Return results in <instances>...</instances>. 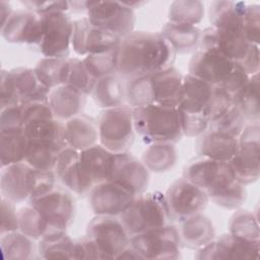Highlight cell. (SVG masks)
<instances>
[{
	"label": "cell",
	"instance_id": "obj_1",
	"mask_svg": "<svg viewBox=\"0 0 260 260\" xmlns=\"http://www.w3.org/2000/svg\"><path fill=\"white\" fill-rule=\"evenodd\" d=\"M234 104L233 94L190 74L183 77L181 101L177 107L183 135L198 137Z\"/></svg>",
	"mask_w": 260,
	"mask_h": 260
},
{
	"label": "cell",
	"instance_id": "obj_2",
	"mask_svg": "<svg viewBox=\"0 0 260 260\" xmlns=\"http://www.w3.org/2000/svg\"><path fill=\"white\" fill-rule=\"evenodd\" d=\"M176 53L159 32L133 31L117 50V73L126 81L172 67Z\"/></svg>",
	"mask_w": 260,
	"mask_h": 260
},
{
	"label": "cell",
	"instance_id": "obj_3",
	"mask_svg": "<svg viewBox=\"0 0 260 260\" xmlns=\"http://www.w3.org/2000/svg\"><path fill=\"white\" fill-rule=\"evenodd\" d=\"M183 177L204 191L219 207L236 210L247 199V190L236 178L229 161L198 156L183 170Z\"/></svg>",
	"mask_w": 260,
	"mask_h": 260
},
{
	"label": "cell",
	"instance_id": "obj_4",
	"mask_svg": "<svg viewBox=\"0 0 260 260\" xmlns=\"http://www.w3.org/2000/svg\"><path fill=\"white\" fill-rule=\"evenodd\" d=\"M184 75L174 66L125 82V102L132 109L151 104L177 108Z\"/></svg>",
	"mask_w": 260,
	"mask_h": 260
},
{
	"label": "cell",
	"instance_id": "obj_5",
	"mask_svg": "<svg viewBox=\"0 0 260 260\" xmlns=\"http://www.w3.org/2000/svg\"><path fill=\"white\" fill-rule=\"evenodd\" d=\"M130 238L118 216L94 215L85 237L76 241L75 259H117L130 245Z\"/></svg>",
	"mask_w": 260,
	"mask_h": 260
},
{
	"label": "cell",
	"instance_id": "obj_6",
	"mask_svg": "<svg viewBox=\"0 0 260 260\" xmlns=\"http://www.w3.org/2000/svg\"><path fill=\"white\" fill-rule=\"evenodd\" d=\"M28 138L25 162L46 171H54L59 153L67 147L64 138V122L55 118L32 121L24 127Z\"/></svg>",
	"mask_w": 260,
	"mask_h": 260
},
{
	"label": "cell",
	"instance_id": "obj_7",
	"mask_svg": "<svg viewBox=\"0 0 260 260\" xmlns=\"http://www.w3.org/2000/svg\"><path fill=\"white\" fill-rule=\"evenodd\" d=\"M54 171L39 170L22 161L1 168V197L20 203L40 196L56 187Z\"/></svg>",
	"mask_w": 260,
	"mask_h": 260
},
{
	"label": "cell",
	"instance_id": "obj_8",
	"mask_svg": "<svg viewBox=\"0 0 260 260\" xmlns=\"http://www.w3.org/2000/svg\"><path fill=\"white\" fill-rule=\"evenodd\" d=\"M189 73L235 94L249 79L239 63L209 49L197 50L189 61Z\"/></svg>",
	"mask_w": 260,
	"mask_h": 260
},
{
	"label": "cell",
	"instance_id": "obj_9",
	"mask_svg": "<svg viewBox=\"0 0 260 260\" xmlns=\"http://www.w3.org/2000/svg\"><path fill=\"white\" fill-rule=\"evenodd\" d=\"M135 133L144 143H177L183 135L178 109L156 104L132 109Z\"/></svg>",
	"mask_w": 260,
	"mask_h": 260
},
{
	"label": "cell",
	"instance_id": "obj_10",
	"mask_svg": "<svg viewBox=\"0 0 260 260\" xmlns=\"http://www.w3.org/2000/svg\"><path fill=\"white\" fill-rule=\"evenodd\" d=\"M199 49L213 50L242 65L248 75L259 72V46L251 44L242 31L219 30L212 26L202 30Z\"/></svg>",
	"mask_w": 260,
	"mask_h": 260
},
{
	"label": "cell",
	"instance_id": "obj_11",
	"mask_svg": "<svg viewBox=\"0 0 260 260\" xmlns=\"http://www.w3.org/2000/svg\"><path fill=\"white\" fill-rule=\"evenodd\" d=\"M119 218L130 237L172 222L165 194L159 191L144 192L135 196Z\"/></svg>",
	"mask_w": 260,
	"mask_h": 260
},
{
	"label": "cell",
	"instance_id": "obj_12",
	"mask_svg": "<svg viewBox=\"0 0 260 260\" xmlns=\"http://www.w3.org/2000/svg\"><path fill=\"white\" fill-rule=\"evenodd\" d=\"M1 109L32 102H47L50 89L38 79L34 69L17 67L1 70Z\"/></svg>",
	"mask_w": 260,
	"mask_h": 260
},
{
	"label": "cell",
	"instance_id": "obj_13",
	"mask_svg": "<svg viewBox=\"0 0 260 260\" xmlns=\"http://www.w3.org/2000/svg\"><path fill=\"white\" fill-rule=\"evenodd\" d=\"M99 141L114 153L126 152L135 139L132 108L128 105L104 110L99 119Z\"/></svg>",
	"mask_w": 260,
	"mask_h": 260
},
{
	"label": "cell",
	"instance_id": "obj_14",
	"mask_svg": "<svg viewBox=\"0 0 260 260\" xmlns=\"http://www.w3.org/2000/svg\"><path fill=\"white\" fill-rule=\"evenodd\" d=\"M130 246L142 259L176 260L180 258L182 244L178 228L170 223L132 236Z\"/></svg>",
	"mask_w": 260,
	"mask_h": 260
},
{
	"label": "cell",
	"instance_id": "obj_15",
	"mask_svg": "<svg viewBox=\"0 0 260 260\" xmlns=\"http://www.w3.org/2000/svg\"><path fill=\"white\" fill-rule=\"evenodd\" d=\"M86 17L90 23L121 39L134 31L136 16L122 1H87Z\"/></svg>",
	"mask_w": 260,
	"mask_h": 260
},
{
	"label": "cell",
	"instance_id": "obj_16",
	"mask_svg": "<svg viewBox=\"0 0 260 260\" xmlns=\"http://www.w3.org/2000/svg\"><path fill=\"white\" fill-rule=\"evenodd\" d=\"M47 222L51 234L66 232L75 215V202L69 190L55 187L52 190L28 200Z\"/></svg>",
	"mask_w": 260,
	"mask_h": 260
},
{
	"label": "cell",
	"instance_id": "obj_17",
	"mask_svg": "<svg viewBox=\"0 0 260 260\" xmlns=\"http://www.w3.org/2000/svg\"><path fill=\"white\" fill-rule=\"evenodd\" d=\"M259 122L246 125L238 137V150L229 161L237 180L244 186L256 182L260 176Z\"/></svg>",
	"mask_w": 260,
	"mask_h": 260
},
{
	"label": "cell",
	"instance_id": "obj_18",
	"mask_svg": "<svg viewBox=\"0 0 260 260\" xmlns=\"http://www.w3.org/2000/svg\"><path fill=\"white\" fill-rule=\"evenodd\" d=\"M165 199L171 220L176 222L201 213L209 201L202 189L184 177L177 179L169 186Z\"/></svg>",
	"mask_w": 260,
	"mask_h": 260
},
{
	"label": "cell",
	"instance_id": "obj_19",
	"mask_svg": "<svg viewBox=\"0 0 260 260\" xmlns=\"http://www.w3.org/2000/svg\"><path fill=\"white\" fill-rule=\"evenodd\" d=\"M41 16L43 19V38L39 45L41 53L47 58H68L74 20L66 12H52Z\"/></svg>",
	"mask_w": 260,
	"mask_h": 260
},
{
	"label": "cell",
	"instance_id": "obj_20",
	"mask_svg": "<svg viewBox=\"0 0 260 260\" xmlns=\"http://www.w3.org/2000/svg\"><path fill=\"white\" fill-rule=\"evenodd\" d=\"M121 41V38L92 25L86 16L73 21L71 47L79 56L114 51Z\"/></svg>",
	"mask_w": 260,
	"mask_h": 260
},
{
	"label": "cell",
	"instance_id": "obj_21",
	"mask_svg": "<svg viewBox=\"0 0 260 260\" xmlns=\"http://www.w3.org/2000/svg\"><path fill=\"white\" fill-rule=\"evenodd\" d=\"M149 173L141 159L128 151L114 153L108 180L121 185L137 196L146 192L150 179Z\"/></svg>",
	"mask_w": 260,
	"mask_h": 260
},
{
	"label": "cell",
	"instance_id": "obj_22",
	"mask_svg": "<svg viewBox=\"0 0 260 260\" xmlns=\"http://www.w3.org/2000/svg\"><path fill=\"white\" fill-rule=\"evenodd\" d=\"M260 252V241H248L231 233L221 235L206 246L197 250L199 260L220 259H257Z\"/></svg>",
	"mask_w": 260,
	"mask_h": 260
},
{
	"label": "cell",
	"instance_id": "obj_23",
	"mask_svg": "<svg viewBox=\"0 0 260 260\" xmlns=\"http://www.w3.org/2000/svg\"><path fill=\"white\" fill-rule=\"evenodd\" d=\"M87 195L90 209L94 215L118 217L128 208L135 197L121 185L109 180L94 185Z\"/></svg>",
	"mask_w": 260,
	"mask_h": 260
},
{
	"label": "cell",
	"instance_id": "obj_24",
	"mask_svg": "<svg viewBox=\"0 0 260 260\" xmlns=\"http://www.w3.org/2000/svg\"><path fill=\"white\" fill-rule=\"evenodd\" d=\"M1 36L9 44L39 46L43 38L42 16L27 9L13 11L1 26Z\"/></svg>",
	"mask_w": 260,
	"mask_h": 260
},
{
	"label": "cell",
	"instance_id": "obj_25",
	"mask_svg": "<svg viewBox=\"0 0 260 260\" xmlns=\"http://www.w3.org/2000/svg\"><path fill=\"white\" fill-rule=\"evenodd\" d=\"M114 152L105 148L102 144H95L79 151V165L83 181L90 189L109 178L111 161Z\"/></svg>",
	"mask_w": 260,
	"mask_h": 260
},
{
	"label": "cell",
	"instance_id": "obj_26",
	"mask_svg": "<svg viewBox=\"0 0 260 260\" xmlns=\"http://www.w3.org/2000/svg\"><path fill=\"white\" fill-rule=\"evenodd\" d=\"M64 138L67 147L81 151L96 144L99 140L98 120L80 113L64 122Z\"/></svg>",
	"mask_w": 260,
	"mask_h": 260
},
{
	"label": "cell",
	"instance_id": "obj_27",
	"mask_svg": "<svg viewBox=\"0 0 260 260\" xmlns=\"http://www.w3.org/2000/svg\"><path fill=\"white\" fill-rule=\"evenodd\" d=\"M195 151L198 156L230 161L238 150V138L207 129L196 137Z\"/></svg>",
	"mask_w": 260,
	"mask_h": 260
},
{
	"label": "cell",
	"instance_id": "obj_28",
	"mask_svg": "<svg viewBox=\"0 0 260 260\" xmlns=\"http://www.w3.org/2000/svg\"><path fill=\"white\" fill-rule=\"evenodd\" d=\"M57 180L70 192L76 195H87L86 187L79 165V151L71 147L64 148L58 155L54 169Z\"/></svg>",
	"mask_w": 260,
	"mask_h": 260
},
{
	"label": "cell",
	"instance_id": "obj_29",
	"mask_svg": "<svg viewBox=\"0 0 260 260\" xmlns=\"http://www.w3.org/2000/svg\"><path fill=\"white\" fill-rule=\"evenodd\" d=\"M178 231L181 244L192 250H199L213 241L215 237L211 219L202 212L181 221Z\"/></svg>",
	"mask_w": 260,
	"mask_h": 260
},
{
	"label": "cell",
	"instance_id": "obj_30",
	"mask_svg": "<svg viewBox=\"0 0 260 260\" xmlns=\"http://www.w3.org/2000/svg\"><path fill=\"white\" fill-rule=\"evenodd\" d=\"M48 102L55 119L65 122L82 113L86 95L68 85H59L50 90Z\"/></svg>",
	"mask_w": 260,
	"mask_h": 260
},
{
	"label": "cell",
	"instance_id": "obj_31",
	"mask_svg": "<svg viewBox=\"0 0 260 260\" xmlns=\"http://www.w3.org/2000/svg\"><path fill=\"white\" fill-rule=\"evenodd\" d=\"M246 3L242 1H213L208 8L210 26L228 31H242Z\"/></svg>",
	"mask_w": 260,
	"mask_h": 260
},
{
	"label": "cell",
	"instance_id": "obj_32",
	"mask_svg": "<svg viewBox=\"0 0 260 260\" xmlns=\"http://www.w3.org/2000/svg\"><path fill=\"white\" fill-rule=\"evenodd\" d=\"M177 54L195 53L200 47L202 30L196 25L167 22L159 32Z\"/></svg>",
	"mask_w": 260,
	"mask_h": 260
},
{
	"label": "cell",
	"instance_id": "obj_33",
	"mask_svg": "<svg viewBox=\"0 0 260 260\" xmlns=\"http://www.w3.org/2000/svg\"><path fill=\"white\" fill-rule=\"evenodd\" d=\"M91 96L95 105L104 110L124 105L125 83L123 78L118 73H114L98 79Z\"/></svg>",
	"mask_w": 260,
	"mask_h": 260
},
{
	"label": "cell",
	"instance_id": "obj_34",
	"mask_svg": "<svg viewBox=\"0 0 260 260\" xmlns=\"http://www.w3.org/2000/svg\"><path fill=\"white\" fill-rule=\"evenodd\" d=\"M28 138L22 129L0 130L1 168L25 161Z\"/></svg>",
	"mask_w": 260,
	"mask_h": 260
},
{
	"label": "cell",
	"instance_id": "obj_35",
	"mask_svg": "<svg viewBox=\"0 0 260 260\" xmlns=\"http://www.w3.org/2000/svg\"><path fill=\"white\" fill-rule=\"evenodd\" d=\"M38 252L44 259H75L76 241L66 232H57L39 240Z\"/></svg>",
	"mask_w": 260,
	"mask_h": 260
},
{
	"label": "cell",
	"instance_id": "obj_36",
	"mask_svg": "<svg viewBox=\"0 0 260 260\" xmlns=\"http://www.w3.org/2000/svg\"><path fill=\"white\" fill-rule=\"evenodd\" d=\"M259 72L250 75L247 82L233 95L235 106L239 109L246 122L257 123L260 118L259 110Z\"/></svg>",
	"mask_w": 260,
	"mask_h": 260
},
{
	"label": "cell",
	"instance_id": "obj_37",
	"mask_svg": "<svg viewBox=\"0 0 260 260\" xmlns=\"http://www.w3.org/2000/svg\"><path fill=\"white\" fill-rule=\"evenodd\" d=\"M178 154L173 143H151L141 155V161L149 172L166 173L171 171L177 162Z\"/></svg>",
	"mask_w": 260,
	"mask_h": 260
},
{
	"label": "cell",
	"instance_id": "obj_38",
	"mask_svg": "<svg viewBox=\"0 0 260 260\" xmlns=\"http://www.w3.org/2000/svg\"><path fill=\"white\" fill-rule=\"evenodd\" d=\"M34 241L35 240L20 231L1 235L0 245L4 258L9 260H25L32 258L36 250Z\"/></svg>",
	"mask_w": 260,
	"mask_h": 260
},
{
	"label": "cell",
	"instance_id": "obj_39",
	"mask_svg": "<svg viewBox=\"0 0 260 260\" xmlns=\"http://www.w3.org/2000/svg\"><path fill=\"white\" fill-rule=\"evenodd\" d=\"M68 58H43L41 59L34 71L39 81L48 89H53L64 84L65 70Z\"/></svg>",
	"mask_w": 260,
	"mask_h": 260
},
{
	"label": "cell",
	"instance_id": "obj_40",
	"mask_svg": "<svg viewBox=\"0 0 260 260\" xmlns=\"http://www.w3.org/2000/svg\"><path fill=\"white\" fill-rule=\"evenodd\" d=\"M204 4L198 0H177L169 7V22L196 25L204 16Z\"/></svg>",
	"mask_w": 260,
	"mask_h": 260
},
{
	"label": "cell",
	"instance_id": "obj_41",
	"mask_svg": "<svg viewBox=\"0 0 260 260\" xmlns=\"http://www.w3.org/2000/svg\"><path fill=\"white\" fill-rule=\"evenodd\" d=\"M95 82L96 80L89 74L82 62V59H67L63 85H68L87 96L91 94Z\"/></svg>",
	"mask_w": 260,
	"mask_h": 260
},
{
	"label": "cell",
	"instance_id": "obj_42",
	"mask_svg": "<svg viewBox=\"0 0 260 260\" xmlns=\"http://www.w3.org/2000/svg\"><path fill=\"white\" fill-rule=\"evenodd\" d=\"M229 233L248 241H260L257 216L247 209H236L229 221Z\"/></svg>",
	"mask_w": 260,
	"mask_h": 260
},
{
	"label": "cell",
	"instance_id": "obj_43",
	"mask_svg": "<svg viewBox=\"0 0 260 260\" xmlns=\"http://www.w3.org/2000/svg\"><path fill=\"white\" fill-rule=\"evenodd\" d=\"M17 214L19 231L32 240L39 241L45 236L51 234L49 225L32 205L28 204L21 207L17 211Z\"/></svg>",
	"mask_w": 260,
	"mask_h": 260
},
{
	"label": "cell",
	"instance_id": "obj_44",
	"mask_svg": "<svg viewBox=\"0 0 260 260\" xmlns=\"http://www.w3.org/2000/svg\"><path fill=\"white\" fill-rule=\"evenodd\" d=\"M117 50L84 56L82 62L95 80L117 73Z\"/></svg>",
	"mask_w": 260,
	"mask_h": 260
},
{
	"label": "cell",
	"instance_id": "obj_45",
	"mask_svg": "<svg viewBox=\"0 0 260 260\" xmlns=\"http://www.w3.org/2000/svg\"><path fill=\"white\" fill-rule=\"evenodd\" d=\"M246 126V120L233 104L223 114L209 123L208 129L225 133L238 138Z\"/></svg>",
	"mask_w": 260,
	"mask_h": 260
},
{
	"label": "cell",
	"instance_id": "obj_46",
	"mask_svg": "<svg viewBox=\"0 0 260 260\" xmlns=\"http://www.w3.org/2000/svg\"><path fill=\"white\" fill-rule=\"evenodd\" d=\"M242 32L246 39L254 45L259 46L260 41V5H246Z\"/></svg>",
	"mask_w": 260,
	"mask_h": 260
},
{
	"label": "cell",
	"instance_id": "obj_47",
	"mask_svg": "<svg viewBox=\"0 0 260 260\" xmlns=\"http://www.w3.org/2000/svg\"><path fill=\"white\" fill-rule=\"evenodd\" d=\"M19 231L18 214L15 209V203L1 197V228L0 235L5 233Z\"/></svg>",
	"mask_w": 260,
	"mask_h": 260
},
{
	"label": "cell",
	"instance_id": "obj_48",
	"mask_svg": "<svg viewBox=\"0 0 260 260\" xmlns=\"http://www.w3.org/2000/svg\"><path fill=\"white\" fill-rule=\"evenodd\" d=\"M21 3L27 10L34 11L39 15H45L52 12H66L69 10L68 1H24Z\"/></svg>",
	"mask_w": 260,
	"mask_h": 260
},
{
	"label": "cell",
	"instance_id": "obj_49",
	"mask_svg": "<svg viewBox=\"0 0 260 260\" xmlns=\"http://www.w3.org/2000/svg\"><path fill=\"white\" fill-rule=\"evenodd\" d=\"M12 6L10 5L9 2L6 1H1L0 2V16H1V26L8 20V18L11 16L13 13Z\"/></svg>",
	"mask_w": 260,
	"mask_h": 260
},
{
	"label": "cell",
	"instance_id": "obj_50",
	"mask_svg": "<svg viewBox=\"0 0 260 260\" xmlns=\"http://www.w3.org/2000/svg\"><path fill=\"white\" fill-rule=\"evenodd\" d=\"M117 259H142L141 256L129 245L121 254L117 257Z\"/></svg>",
	"mask_w": 260,
	"mask_h": 260
},
{
	"label": "cell",
	"instance_id": "obj_51",
	"mask_svg": "<svg viewBox=\"0 0 260 260\" xmlns=\"http://www.w3.org/2000/svg\"><path fill=\"white\" fill-rule=\"evenodd\" d=\"M69 9H72L75 12L86 11V3L87 1H68Z\"/></svg>",
	"mask_w": 260,
	"mask_h": 260
},
{
	"label": "cell",
	"instance_id": "obj_52",
	"mask_svg": "<svg viewBox=\"0 0 260 260\" xmlns=\"http://www.w3.org/2000/svg\"><path fill=\"white\" fill-rule=\"evenodd\" d=\"M126 6H128L129 8L135 10L136 8H139L140 6H142L143 4H145V2H140V1H122Z\"/></svg>",
	"mask_w": 260,
	"mask_h": 260
}]
</instances>
